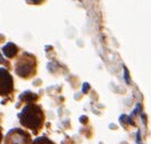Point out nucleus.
<instances>
[{
  "mask_svg": "<svg viewBox=\"0 0 151 144\" xmlns=\"http://www.w3.org/2000/svg\"><path fill=\"white\" fill-rule=\"evenodd\" d=\"M13 77L11 76L8 69L0 67V96H8L13 92Z\"/></svg>",
  "mask_w": 151,
  "mask_h": 144,
  "instance_id": "obj_4",
  "label": "nucleus"
},
{
  "mask_svg": "<svg viewBox=\"0 0 151 144\" xmlns=\"http://www.w3.org/2000/svg\"><path fill=\"white\" fill-rule=\"evenodd\" d=\"M0 63H4V58H1V54H0Z\"/></svg>",
  "mask_w": 151,
  "mask_h": 144,
  "instance_id": "obj_8",
  "label": "nucleus"
},
{
  "mask_svg": "<svg viewBox=\"0 0 151 144\" xmlns=\"http://www.w3.org/2000/svg\"><path fill=\"white\" fill-rule=\"evenodd\" d=\"M32 144H55L53 141H51L48 137H45V135H41V137H37L35 139Z\"/></svg>",
  "mask_w": 151,
  "mask_h": 144,
  "instance_id": "obj_6",
  "label": "nucleus"
},
{
  "mask_svg": "<svg viewBox=\"0 0 151 144\" xmlns=\"http://www.w3.org/2000/svg\"><path fill=\"white\" fill-rule=\"evenodd\" d=\"M2 52H4V54L6 55L7 58H12L13 56H15V55L17 54L19 48H17L14 43H12V42H8L7 45L2 48Z\"/></svg>",
  "mask_w": 151,
  "mask_h": 144,
  "instance_id": "obj_5",
  "label": "nucleus"
},
{
  "mask_svg": "<svg viewBox=\"0 0 151 144\" xmlns=\"http://www.w3.org/2000/svg\"><path fill=\"white\" fill-rule=\"evenodd\" d=\"M17 116L21 125L26 129H29L34 135H37L40 132L45 123V113L41 107L35 103L26 104Z\"/></svg>",
  "mask_w": 151,
  "mask_h": 144,
  "instance_id": "obj_1",
  "label": "nucleus"
},
{
  "mask_svg": "<svg viewBox=\"0 0 151 144\" xmlns=\"http://www.w3.org/2000/svg\"><path fill=\"white\" fill-rule=\"evenodd\" d=\"M15 73L23 79H29L37 73V60L36 56L28 52H24L17 58L15 63Z\"/></svg>",
  "mask_w": 151,
  "mask_h": 144,
  "instance_id": "obj_2",
  "label": "nucleus"
},
{
  "mask_svg": "<svg viewBox=\"0 0 151 144\" xmlns=\"http://www.w3.org/2000/svg\"><path fill=\"white\" fill-rule=\"evenodd\" d=\"M1 141H2V132L0 130V143H1Z\"/></svg>",
  "mask_w": 151,
  "mask_h": 144,
  "instance_id": "obj_7",
  "label": "nucleus"
},
{
  "mask_svg": "<svg viewBox=\"0 0 151 144\" xmlns=\"http://www.w3.org/2000/svg\"><path fill=\"white\" fill-rule=\"evenodd\" d=\"M32 137L21 128L11 129L4 138V144H32Z\"/></svg>",
  "mask_w": 151,
  "mask_h": 144,
  "instance_id": "obj_3",
  "label": "nucleus"
}]
</instances>
